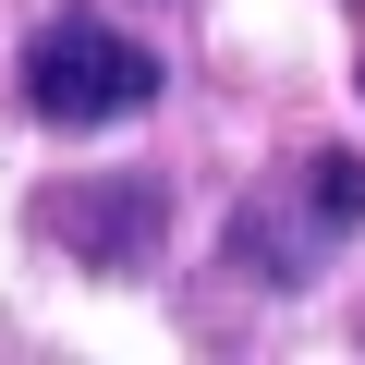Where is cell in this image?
Returning a JSON list of instances; mask_svg holds the SVG:
<instances>
[{"label": "cell", "mask_w": 365, "mask_h": 365, "mask_svg": "<svg viewBox=\"0 0 365 365\" xmlns=\"http://www.w3.org/2000/svg\"><path fill=\"white\" fill-rule=\"evenodd\" d=\"M25 98H37V122L98 134V122H134L158 98V61L134 37H110V13H49L37 49H25Z\"/></svg>", "instance_id": "obj_1"}, {"label": "cell", "mask_w": 365, "mask_h": 365, "mask_svg": "<svg viewBox=\"0 0 365 365\" xmlns=\"http://www.w3.org/2000/svg\"><path fill=\"white\" fill-rule=\"evenodd\" d=\"M365 232V158H304V170H280L268 195L232 220V268H256V280H304L317 256H341Z\"/></svg>", "instance_id": "obj_2"}]
</instances>
